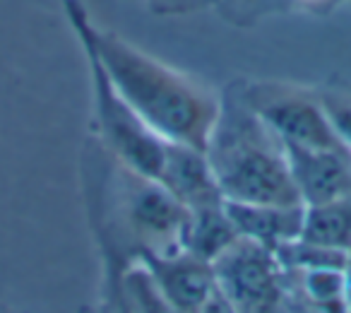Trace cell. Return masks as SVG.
Here are the masks:
<instances>
[{
  "instance_id": "cell-1",
  "label": "cell",
  "mask_w": 351,
  "mask_h": 313,
  "mask_svg": "<svg viewBox=\"0 0 351 313\" xmlns=\"http://www.w3.org/2000/svg\"><path fill=\"white\" fill-rule=\"evenodd\" d=\"M63 10L80 46L94 51L116 92L161 140L205 150L219 116V92L97 25L82 0H63Z\"/></svg>"
},
{
  "instance_id": "cell-2",
  "label": "cell",
  "mask_w": 351,
  "mask_h": 313,
  "mask_svg": "<svg viewBox=\"0 0 351 313\" xmlns=\"http://www.w3.org/2000/svg\"><path fill=\"white\" fill-rule=\"evenodd\" d=\"M82 181L101 260L128 265L145 253L181 251L186 207L156 178L113 159L94 135L84 145Z\"/></svg>"
},
{
  "instance_id": "cell-3",
  "label": "cell",
  "mask_w": 351,
  "mask_h": 313,
  "mask_svg": "<svg viewBox=\"0 0 351 313\" xmlns=\"http://www.w3.org/2000/svg\"><path fill=\"white\" fill-rule=\"evenodd\" d=\"M219 97V116L205 152L224 200L303 205L284 142L245 102L241 78L231 80Z\"/></svg>"
},
{
  "instance_id": "cell-4",
  "label": "cell",
  "mask_w": 351,
  "mask_h": 313,
  "mask_svg": "<svg viewBox=\"0 0 351 313\" xmlns=\"http://www.w3.org/2000/svg\"><path fill=\"white\" fill-rule=\"evenodd\" d=\"M87 58L89 84H92V113H94V137L104 145V150L125 164L128 169L142 176L159 178L164 164L166 140H161L140 116L130 108V104L116 92L108 75L92 49L82 46Z\"/></svg>"
},
{
  "instance_id": "cell-5",
  "label": "cell",
  "mask_w": 351,
  "mask_h": 313,
  "mask_svg": "<svg viewBox=\"0 0 351 313\" xmlns=\"http://www.w3.org/2000/svg\"><path fill=\"white\" fill-rule=\"evenodd\" d=\"M241 89L250 108L272 128L284 145L349 152L337 137L315 87L284 80L241 78Z\"/></svg>"
},
{
  "instance_id": "cell-6",
  "label": "cell",
  "mask_w": 351,
  "mask_h": 313,
  "mask_svg": "<svg viewBox=\"0 0 351 313\" xmlns=\"http://www.w3.org/2000/svg\"><path fill=\"white\" fill-rule=\"evenodd\" d=\"M212 270L217 287L239 313H287L284 270L272 248L241 236Z\"/></svg>"
},
{
  "instance_id": "cell-7",
  "label": "cell",
  "mask_w": 351,
  "mask_h": 313,
  "mask_svg": "<svg viewBox=\"0 0 351 313\" xmlns=\"http://www.w3.org/2000/svg\"><path fill=\"white\" fill-rule=\"evenodd\" d=\"M284 150L303 205H322L351 196V152L296 145H284Z\"/></svg>"
},
{
  "instance_id": "cell-8",
  "label": "cell",
  "mask_w": 351,
  "mask_h": 313,
  "mask_svg": "<svg viewBox=\"0 0 351 313\" xmlns=\"http://www.w3.org/2000/svg\"><path fill=\"white\" fill-rule=\"evenodd\" d=\"M137 260L149 270L156 287L181 313H197L217 287L212 263L183 248L173 253H145Z\"/></svg>"
},
{
  "instance_id": "cell-9",
  "label": "cell",
  "mask_w": 351,
  "mask_h": 313,
  "mask_svg": "<svg viewBox=\"0 0 351 313\" xmlns=\"http://www.w3.org/2000/svg\"><path fill=\"white\" fill-rule=\"evenodd\" d=\"M156 181L186 210L224 200L215 172H212V164L207 159V152L191 145H181V142H166L164 164H161Z\"/></svg>"
},
{
  "instance_id": "cell-10",
  "label": "cell",
  "mask_w": 351,
  "mask_h": 313,
  "mask_svg": "<svg viewBox=\"0 0 351 313\" xmlns=\"http://www.w3.org/2000/svg\"><path fill=\"white\" fill-rule=\"evenodd\" d=\"M224 205L239 236L255 244L274 251L277 246L301 236L306 205H253L229 200H224Z\"/></svg>"
},
{
  "instance_id": "cell-11",
  "label": "cell",
  "mask_w": 351,
  "mask_h": 313,
  "mask_svg": "<svg viewBox=\"0 0 351 313\" xmlns=\"http://www.w3.org/2000/svg\"><path fill=\"white\" fill-rule=\"evenodd\" d=\"M234 222L226 212L224 200L215 205L186 210V222L181 231V248L205 263H215L224 251L239 241Z\"/></svg>"
},
{
  "instance_id": "cell-12",
  "label": "cell",
  "mask_w": 351,
  "mask_h": 313,
  "mask_svg": "<svg viewBox=\"0 0 351 313\" xmlns=\"http://www.w3.org/2000/svg\"><path fill=\"white\" fill-rule=\"evenodd\" d=\"M301 236L313 244L330 246L337 251H351V196L306 205Z\"/></svg>"
},
{
  "instance_id": "cell-13",
  "label": "cell",
  "mask_w": 351,
  "mask_h": 313,
  "mask_svg": "<svg viewBox=\"0 0 351 313\" xmlns=\"http://www.w3.org/2000/svg\"><path fill=\"white\" fill-rule=\"evenodd\" d=\"M118 287L130 313H181L156 287L154 277L140 260L118 268Z\"/></svg>"
},
{
  "instance_id": "cell-14",
  "label": "cell",
  "mask_w": 351,
  "mask_h": 313,
  "mask_svg": "<svg viewBox=\"0 0 351 313\" xmlns=\"http://www.w3.org/2000/svg\"><path fill=\"white\" fill-rule=\"evenodd\" d=\"M274 255H277L282 270H287V273H306V270H322V268L344 270L346 258H349L346 251L313 244V241L303 239V236L277 246Z\"/></svg>"
},
{
  "instance_id": "cell-15",
  "label": "cell",
  "mask_w": 351,
  "mask_h": 313,
  "mask_svg": "<svg viewBox=\"0 0 351 313\" xmlns=\"http://www.w3.org/2000/svg\"><path fill=\"white\" fill-rule=\"evenodd\" d=\"M291 10V0H217L215 12L236 30H253L265 20Z\"/></svg>"
},
{
  "instance_id": "cell-16",
  "label": "cell",
  "mask_w": 351,
  "mask_h": 313,
  "mask_svg": "<svg viewBox=\"0 0 351 313\" xmlns=\"http://www.w3.org/2000/svg\"><path fill=\"white\" fill-rule=\"evenodd\" d=\"M315 92L337 137L351 152V89L339 87L337 82H327L322 87H315Z\"/></svg>"
},
{
  "instance_id": "cell-17",
  "label": "cell",
  "mask_w": 351,
  "mask_h": 313,
  "mask_svg": "<svg viewBox=\"0 0 351 313\" xmlns=\"http://www.w3.org/2000/svg\"><path fill=\"white\" fill-rule=\"evenodd\" d=\"M128 3H137L145 10H149L152 15H188V0H128Z\"/></svg>"
},
{
  "instance_id": "cell-18",
  "label": "cell",
  "mask_w": 351,
  "mask_h": 313,
  "mask_svg": "<svg viewBox=\"0 0 351 313\" xmlns=\"http://www.w3.org/2000/svg\"><path fill=\"white\" fill-rule=\"evenodd\" d=\"M197 313H239L234 303L226 299V294L219 287H215V292L207 297V301L202 303V308Z\"/></svg>"
},
{
  "instance_id": "cell-19",
  "label": "cell",
  "mask_w": 351,
  "mask_h": 313,
  "mask_svg": "<svg viewBox=\"0 0 351 313\" xmlns=\"http://www.w3.org/2000/svg\"><path fill=\"white\" fill-rule=\"evenodd\" d=\"M339 5V0H291V10H308V12H327Z\"/></svg>"
},
{
  "instance_id": "cell-20",
  "label": "cell",
  "mask_w": 351,
  "mask_h": 313,
  "mask_svg": "<svg viewBox=\"0 0 351 313\" xmlns=\"http://www.w3.org/2000/svg\"><path fill=\"white\" fill-rule=\"evenodd\" d=\"M217 0H188V10L202 12V10H215Z\"/></svg>"
},
{
  "instance_id": "cell-21",
  "label": "cell",
  "mask_w": 351,
  "mask_h": 313,
  "mask_svg": "<svg viewBox=\"0 0 351 313\" xmlns=\"http://www.w3.org/2000/svg\"><path fill=\"white\" fill-rule=\"evenodd\" d=\"M82 313H106V306H99V311H92V308H87V311Z\"/></svg>"
}]
</instances>
